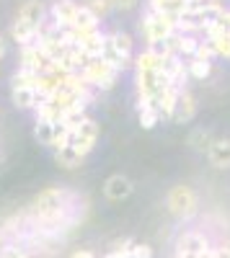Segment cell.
I'll return each mask as SVG.
<instances>
[{"label":"cell","instance_id":"1","mask_svg":"<svg viewBox=\"0 0 230 258\" xmlns=\"http://www.w3.org/2000/svg\"><path fill=\"white\" fill-rule=\"evenodd\" d=\"M41 26H44V6H41L39 0H26V3L21 6L16 21H13L11 36H13V41H18L21 47L36 44Z\"/></svg>","mask_w":230,"mask_h":258},{"label":"cell","instance_id":"2","mask_svg":"<svg viewBox=\"0 0 230 258\" xmlns=\"http://www.w3.org/2000/svg\"><path fill=\"white\" fill-rule=\"evenodd\" d=\"M165 207H168V212L174 214L176 220H192L197 214V209H199V197H197V191L192 186L179 183V186H174L168 191Z\"/></svg>","mask_w":230,"mask_h":258},{"label":"cell","instance_id":"3","mask_svg":"<svg viewBox=\"0 0 230 258\" xmlns=\"http://www.w3.org/2000/svg\"><path fill=\"white\" fill-rule=\"evenodd\" d=\"M135 57V41L130 34L124 31H114L106 34V44H103V59L111 62L117 70H124L130 64V59Z\"/></svg>","mask_w":230,"mask_h":258},{"label":"cell","instance_id":"4","mask_svg":"<svg viewBox=\"0 0 230 258\" xmlns=\"http://www.w3.org/2000/svg\"><path fill=\"white\" fill-rule=\"evenodd\" d=\"M179 31V21L171 16H163L158 11H148L142 18V34L148 39V44H160V41H168L174 34Z\"/></svg>","mask_w":230,"mask_h":258},{"label":"cell","instance_id":"5","mask_svg":"<svg viewBox=\"0 0 230 258\" xmlns=\"http://www.w3.org/2000/svg\"><path fill=\"white\" fill-rule=\"evenodd\" d=\"M83 78H86L88 85H93V88L98 91H111L117 85V78H119V70L114 68L111 62H106L103 57H93L86 68H83L80 73Z\"/></svg>","mask_w":230,"mask_h":258},{"label":"cell","instance_id":"6","mask_svg":"<svg viewBox=\"0 0 230 258\" xmlns=\"http://www.w3.org/2000/svg\"><path fill=\"white\" fill-rule=\"evenodd\" d=\"M96 142H98V124H96L93 119H86V121H83L75 132L70 135V147H75L83 158H86L91 150L96 147Z\"/></svg>","mask_w":230,"mask_h":258},{"label":"cell","instance_id":"7","mask_svg":"<svg viewBox=\"0 0 230 258\" xmlns=\"http://www.w3.org/2000/svg\"><path fill=\"white\" fill-rule=\"evenodd\" d=\"M207 250H210V243L197 230H186L176 243V258H199Z\"/></svg>","mask_w":230,"mask_h":258},{"label":"cell","instance_id":"8","mask_svg":"<svg viewBox=\"0 0 230 258\" xmlns=\"http://www.w3.org/2000/svg\"><path fill=\"white\" fill-rule=\"evenodd\" d=\"M132 191H135V183L127 176H122V173L109 176L106 183H103V194H106L109 202H124V199H130Z\"/></svg>","mask_w":230,"mask_h":258},{"label":"cell","instance_id":"9","mask_svg":"<svg viewBox=\"0 0 230 258\" xmlns=\"http://www.w3.org/2000/svg\"><path fill=\"white\" fill-rule=\"evenodd\" d=\"M80 6L75 0H54L52 6V21L57 29H70L75 24V16H78Z\"/></svg>","mask_w":230,"mask_h":258},{"label":"cell","instance_id":"10","mask_svg":"<svg viewBox=\"0 0 230 258\" xmlns=\"http://www.w3.org/2000/svg\"><path fill=\"white\" fill-rule=\"evenodd\" d=\"M194 116H197V98H194V93H189L184 88L179 93V101H176V109H174L171 121L174 124H189Z\"/></svg>","mask_w":230,"mask_h":258},{"label":"cell","instance_id":"11","mask_svg":"<svg viewBox=\"0 0 230 258\" xmlns=\"http://www.w3.org/2000/svg\"><path fill=\"white\" fill-rule=\"evenodd\" d=\"M163 75H165V80H168L174 88H179V91H184V83H186V78H189V70H186V64H184V57H168L163 62Z\"/></svg>","mask_w":230,"mask_h":258},{"label":"cell","instance_id":"12","mask_svg":"<svg viewBox=\"0 0 230 258\" xmlns=\"http://www.w3.org/2000/svg\"><path fill=\"white\" fill-rule=\"evenodd\" d=\"M103 44H106V34H101V29L98 31H93V34H86V36H80V41H78V49L80 52H86L91 59L93 57H103Z\"/></svg>","mask_w":230,"mask_h":258},{"label":"cell","instance_id":"13","mask_svg":"<svg viewBox=\"0 0 230 258\" xmlns=\"http://www.w3.org/2000/svg\"><path fill=\"white\" fill-rule=\"evenodd\" d=\"M98 21H101V18H98L91 8L80 6V11H78V16H75V24H73V29L78 31V41H80V36L98 31Z\"/></svg>","mask_w":230,"mask_h":258},{"label":"cell","instance_id":"14","mask_svg":"<svg viewBox=\"0 0 230 258\" xmlns=\"http://www.w3.org/2000/svg\"><path fill=\"white\" fill-rule=\"evenodd\" d=\"M207 160H210L212 168H230V140H215L210 153H207Z\"/></svg>","mask_w":230,"mask_h":258},{"label":"cell","instance_id":"15","mask_svg":"<svg viewBox=\"0 0 230 258\" xmlns=\"http://www.w3.org/2000/svg\"><path fill=\"white\" fill-rule=\"evenodd\" d=\"M137 121H140L142 129H153L160 121V111L150 101H137Z\"/></svg>","mask_w":230,"mask_h":258},{"label":"cell","instance_id":"16","mask_svg":"<svg viewBox=\"0 0 230 258\" xmlns=\"http://www.w3.org/2000/svg\"><path fill=\"white\" fill-rule=\"evenodd\" d=\"M150 8L179 21L184 16V11H186V0H150Z\"/></svg>","mask_w":230,"mask_h":258},{"label":"cell","instance_id":"17","mask_svg":"<svg viewBox=\"0 0 230 258\" xmlns=\"http://www.w3.org/2000/svg\"><path fill=\"white\" fill-rule=\"evenodd\" d=\"M186 142H189V147L194 150V153H210V147H212V135H210V129H204V126H197L194 129V132L189 135V140H186Z\"/></svg>","mask_w":230,"mask_h":258},{"label":"cell","instance_id":"18","mask_svg":"<svg viewBox=\"0 0 230 258\" xmlns=\"http://www.w3.org/2000/svg\"><path fill=\"white\" fill-rule=\"evenodd\" d=\"M207 41L212 44L217 57H230V34L220 31V29H210L207 31Z\"/></svg>","mask_w":230,"mask_h":258},{"label":"cell","instance_id":"19","mask_svg":"<svg viewBox=\"0 0 230 258\" xmlns=\"http://www.w3.org/2000/svg\"><path fill=\"white\" fill-rule=\"evenodd\" d=\"M11 98L18 109H36L39 101H41L34 88H11Z\"/></svg>","mask_w":230,"mask_h":258},{"label":"cell","instance_id":"20","mask_svg":"<svg viewBox=\"0 0 230 258\" xmlns=\"http://www.w3.org/2000/svg\"><path fill=\"white\" fill-rule=\"evenodd\" d=\"M54 160L62 165V168H68V170H73V168H78L83 160H86V158H83L80 153H78V150L75 147H62V150H57V153H54Z\"/></svg>","mask_w":230,"mask_h":258},{"label":"cell","instance_id":"21","mask_svg":"<svg viewBox=\"0 0 230 258\" xmlns=\"http://www.w3.org/2000/svg\"><path fill=\"white\" fill-rule=\"evenodd\" d=\"M186 70H189V78H194V80H204V78H210V73H212V62L189 59V62H186Z\"/></svg>","mask_w":230,"mask_h":258},{"label":"cell","instance_id":"22","mask_svg":"<svg viewBox=\"0 0 230 258\" xmlns=\"http://www.w3.org/2000/svg\"><path fill=\"white\" fill-rule=\"evenodd\" d=\"M54 126H57V124H49V121H41V119H36V126H34V135H36V140H39L41 145L52 147V140H54Z\"/></svg>","mask_w":230,"mask_h":258},{"label":"cell","instance_id":"23","mask_svg":"<svg viewBox=\"0 0 230 258\" xmlns=\"http://www.w3.org/2000/svg\"><path fill=\"white\" fill-rule=\"evenodd\" d=\"M36 73H29V70H18L16 75H13V88H34L36 91Z\"/></svg>","mask_w":230,"mask_h":258},{"label":"cell","instance_id":"24","mask_svg":"<svg viewBox=\"0 0 230 258\" xmlns=\"http://www.w3.org/2000/svg\"><path fill=\"white\" fill-rule=\"evenodd\" d=\"M132 243L135 240H124V243H117L106 255H103V258H130V248H132Z\"/></svg>","mask_w":230,"mask_h":258},{"label":"cell","instance_id":"25","mask_svg":"<svg viewBox=\"0 0 230 258\" xmlns=\"http://www.w3.org/2000/svg\"><path fill=\"white\" fill-rule=\"evenodd\" d=\"M86 8H91L98 18H101V16H106L109 11H114V8H111V0H88Z\"/></svg>","mask_w":230,"mask_h":258},{"label":"cell","instance_id":"26","mask_svg":"<svg viewBox=\"0 0 230 258\" xmlns=\"http://www.w3.org/2000/svg\"><path fill=\"white\" fill-rule=\"evenodd\" d=\"M130 258H153V248L148 243H132Z\"/></svg>","mask_w":230,"mask_h":258},{"label":"cell","instance_id":"27","mask_svg":"<svg viewBox=\"0 0 230 258\" xmlns=\"http://www.w3.org/2000/svg\"><path fill=\"white\" fill-rule=\"evenodd\" d=\"M0 258H29V253H24V250H18V248L6 245V248H3V253H0Z\"/></svg>","mask_w":230,"mask_h":258},{"label":"cell","instance_id":"28","mask_svg":"<svg viewBox=\"0 0 230 258\" xmlns=\"http://www.w3.org/2000/svg\"><path fill=\"white\" fill-rule=\"evenodd\" d=\"M135 6H137V0H111L114 11H132Z\"/></svg>","mask_w":230,"mask_h":258},{"label":"cell","instance_id":"29","mask_svg":"<svg viewBox=\"0 0 230 258\" xmlns=\"http://www.w3.org/2000/svg\"><path fill=\"white\" fill-rule=\"evenodd\" d=\"M207 6H220V0H186V8H207Z\"/></svg>","mask_w":230,"mask_h":258},{"label":"cell","instance_id":"30","mask_svg":"<svg viewBox=\"0 0 230 258\" xmlns=\"http://www.w3.org/2000/svg\"><path fill=\"white\" fill-rule=\"evenodd\" d=\"M68 258H98L93 250H88V248H80V250H73Z\"/></svg>","mask_w":230,"mask_h":258},{"label":"cell","instance_id":"31","mask_svg":"<svg viewBox=\"0 0 230 258\" xmlns=\"http://www.w3.org/2000/svg\"><path fill=\"white\" fill-rule=\"evenodd\" d=\"M199 258H217V255H215V250H212V248H210V250H207V253H202V255H199Z\"/></svg>","mask_w":230,"mask_h":258},{"label":"cell","instance_id":"32","mask_svg":"<svg viewBox=\"0 0 230 258\" xmlns=\"http://www.w3.org/2000/svg\"><path fill=\"white\" fill-rule=\"evenodd\" d=\"M3 54H6V41L0 39V59H3Z\"/></svg>","mask_w":230,"mask_h":258}]
</instances>
